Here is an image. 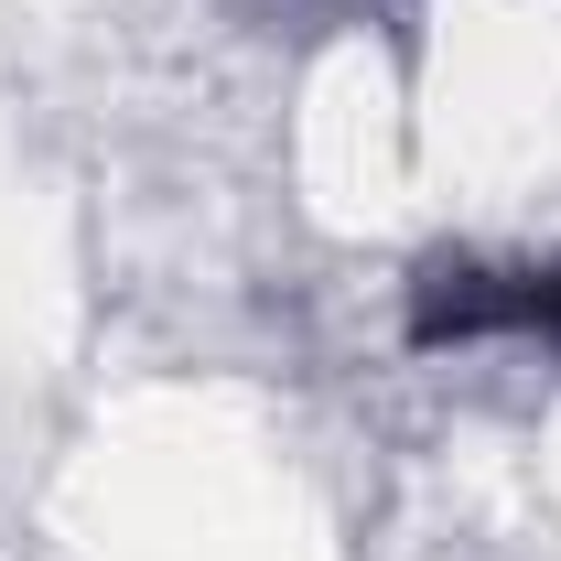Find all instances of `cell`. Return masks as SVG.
I'll list each match as a JSON object with an SVG mask.
<instances>
[{
  "mask_svg": "<svg viewBox=\"0 0 561 561\" xmlns=\"http://www.w3.org/2000/svg\"><path fill=\"white\" fill-rule=\"evenodd\" d=\"M400 346L443 356H540L561 367V249H421L400 280Z\"/></svg>",
  "mask_w": 561,
  "mask_h": 561,
  "instance_id": "obj_1",
  "label": "cell"
},
{
  "mask_svg": "<svg viewBox=\"0 0 561 561\" xmlns=\"http://www.w3.org/2000/svg\"><path fill=\"white\" fill-rule=\"evenodd\" d=\"M280 11H324V0H280Z\"/></svg>",
  "mask_w": 561,
  "mask_h": 561,
  "instance_id": "obj_2",
  "label": "cell"
}]
</instances>
